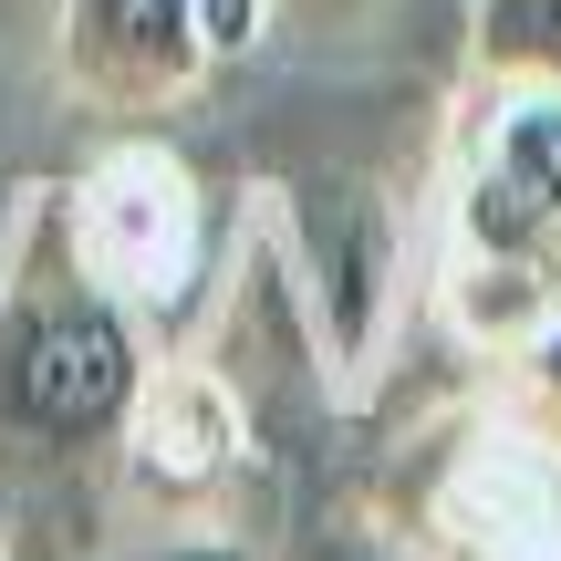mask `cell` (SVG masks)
Wrapping results in <instances>:
<instances>
[{
    "label": "cell",
    "instance_id": "1",
    "mask_svg": "<svg viewBox=\"0 0 561 561\" xmlns=\"http://www.w3.org/2000/svg\"><path fill=\"white\" fill-rule=\"evenodd\" d=\"M146 396V312L94 261L73 178H32L0 219V561H94L115 541Z\"/></svg>",
    "mask_w": 561,
    "mask_h": 561
},
{
    "label": "cell",
    "instance_id": "2",
    "mask_svg": "<svg viewBox=\"0 0 561 561\" xmlns=\"http://www.w3.org/2000/svg\"><path fill=\"white\" fill-rule=\"evenodd\" d=\"M437 312L468 354L510 364L561 322V104L468 83L437 219Z\"/></svg>",
    "mask_w": 561,
    "mask_h": 561
},
{
    "label": "cell",
    "instance_id": "3",
    "mask_svg": "<svg viewBox=\"0 0 561 561\" xmlns=\"http://www.w3.org/2000/svg\"><path fill=\"white\" fill-rule=\"evenodd\" d=\"M53 73L83 115L104 125H157L219 73L208 0H62L53 21Z\"/></svg>",
    "mask_w": 561,
    "mask_h": 561
},
{
    "label": "cell",
    "instance_id": "4",
    "mask_svg": "<svg viewBox=\"0 0 561 561\" xmlns=\"http://www.w3.org/2000/svg\"><path fill=\"white\" fill-rule=\"evenodd\" d=\"M291 198H301V208H291L280 261L301 271V301H312L322 364L375 375L385 312H396V229H385V198H375V187H354V178H301Z\"/></svg>",
    "mask_w": 561,
    "mask_h": 561
},
{
    "label": "cell",
    "instance_id": "5",
    "mask_svg": "<svg viewBox=\"0 0 561 561\" xmlns=\"http://www.w3.org/2000/svg\"><path fill=\"white\" fill-rule=\"evenodd\" d=\"M468 83L561 104V0H468Z\"/></svg>",
    "mask_w": 561,
    "mask_h": 561
},
{
    "label": "cell",
    "instance_id": "6",
    "mask_svg": "<svg viewBox=\"0 0 561 561\" xmlns=\"http://www.w3.org/2000/svg\"><path fill=\"white\" fill-rule=\"evenodd\" d=\"M94 561H280L271 541H250L219 510H167V520H115V541Z\"/></svg>",
    "mask_w": 561,
    "mask_h": 561
},
{
    "label": "cell",
    "instance_id": "7",
    "mask_svg": "<svg viewBox=\"0 0 561 561\" xmlns=\"http://www.w3.org/2000/svg\"><path fill=\"white\" fill-rule=\"evenodd\" d=\"M280 561H437L416 541V520H375V510H333V520H312Z\"/></svg>",
    "mask_w": 561,
    "mask_h": 561
},
{
    "label": "cell",
    "instance_id": "8",
    "mask_svg": "<svg viewBox=\"0 0 561 561\" xmlns=\"http://www.w3.org/2000/svg\"><path fill=\"white\" fill-rule=\"evenodd\" d=\"M500 375H510V385H500V405L530 426V437H551V447H561V322H551L541 343H520Z\"/></svg>",
    "mask_w": 561,
    "mask_h": 561
},
{
    "label": "cell",
    "instance_id": "9",
    "mask_svg": "<svg viewBox=\"0 0 561 561\" xmlns=\"http://www.w3.org/2000/svg\"><path fill=\"white\" fill-rule=\"evenodd\" d=\"M375 0H271V21H301V32H354Z\"/></svg>",
    "mask_w": 561,
    "mask_h": 561
}]
</instances>
